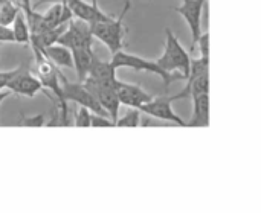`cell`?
I'll use <instances>...</instances> for the list:
<instances>
[{
	"mask_svg": "<svg viewBox=\"0 0 261 213\" xmlns=\"http://www.w3.org/2000/svg\"><path fill=\"white\" fill-rule=\"evenodd\" d=\"M34 55H35V66H37V73L38 79L43 85V88H49L54 92L58 107H60V122L58 125H69V110H67V101L63 96L61 92V82H60V70L35 47H32Z\"/></svg>",
	"mask_w": 261,
	"mask_h": 213,
	"instance_id": "1",
	"label": "cell"
},
{
	"mask_svg": "<svg viewBox=\"0 0 261 213\" xmlns=\"http://www.w3.org/2000/svg\"><path fill=\"white\" fill-rule=\"evenodd\" d=\"M130 5L132 3L127 0L125 5H124L122 12L119 14L118 18L110 15L104 21H98V23L90 24L93 37L98 38L99 41H102L106 44V47L110 50L112 55L122 50V47H124V35L127 32V27L124 26V18H125V14L130 9Z\"/></svg>",
	"mask_w": 261,
	"mask_h": 213,
	"instance_id": "2",
	"label": "cell"
},
{
	"mask_svg": "<svg viewBox=\"0 0 261 213\" xmlns=\"http://www.w3.org/2000/svg\"><path fill=\"white\" fill-rule=\"evenodd\" d=\"M190 61L191 56L185 50V47L180 44L179 38L173 34L171 29H165V49L162 56L156 59L161 69L167 72H179L187 79L190 72Z\"/></svg>",
	"mask_w": 261,
	"mask_h": 213,
	"instance_id": "3",
	"label": "cell"
},
{
	"mask_svg": "<svg viewBox=\"0 0 261 213\" xmlns=\"http://www.w3.org/2000/svg\"><path fill=\"white\" fill-rule=\"evenodd\" d=\"M112 66L115 69H119V67H128V69H133L136 72H150V73H154L158 76L162 78L164 84H165V88H168V85L173 82V81H177V79H185L182 73H177V72H167L164 69L159 67V64L156 61H151V59H145V58H141V56H136V55H132V53H127V52H116L113 53V58H112Z\"/></svg>",
	"mask_w": 261,
	"mask_h": 213,
	"instance_id": "4",
	"label": "cell"
},
{
	"mask_svg": "<svg viewBox=\"0 0 261 213\" xmlns=\"http://www.w3.org/2000/svg\"><path fill=\"white\" fill-rule=\"evenodd\" d=\"M93 40H95V37L92 34L90 24L84 20L72 17L67 21V26L63 31V34L58 37L57 43L61 46H66L72 50L76 47H92Z\"/></svg>",
	"mask_w": 261,
	"mask_h": 213,
	"instance_id": "5",
	"label": "cell"
},
{
	"mask_svg": "<svg viewBox=\"0 0 261 213\" xmlns=\"http://www.w3.org/2000/svg\"><path fill=\"white\" fill-rule=\"evenodd\" d=\"M60 82H61V92H63V96H64L66 101L76 102L78 105H83V107L89 108L92 113L109 116L106 113V110L99 105V102L86 88V85L83 82H70L69 79H66V76L61 72H60Z\"/></svg>",
	"mask_w": 261,
	"mask_h": 213,
	"instance_id": "6",
	"label": "cell"
},
{
	"mask_svg": "<svg viewBox=\"0 0 261 213\" xmlns=\"http://www.w3.org/2000/svg\"><path fill=\"white\" fill-rule=\"evenodd\" d=\"M83 84L95 96V99L99 102V105L106 110V113L109 114V117L113 122H116L118 113H119V105H121L119 98H118V93H116V87L106 85V84H99V82L93 81L89 76L83 81Z\"/></svg>",
	"mask_w": 261,
	"mask_h": 213,
	"instance_id": "7",
	"label": "cell"
},
{
	"mask_svg": "<svg viewBox=\"0 0 261 213\" xmlns=\"http://www.w3.org/2000/svg\"><path fill=\"white\" fill-rule=\"evenodd\" d=\"M171 96H153L151 101L145 102L144 105H141L138 110L141 113H145L151 117H156V119H161V120H165V122H171L174 125H179V127H185V120L174 113L173 107H171Z\"/></svg>",
	"mask_w": 261,
	"mask_h": 213,
	"instance_id": "8",
	"label": "cell"
},
{
	"mask_svg": "<svg viewBox=\"0 0 261 213\" xmlns=\"http://www.w3.org/2000/svg\"><path fill=\"white\" fill-rule=\"evenodd\" d=\"M206 0H182V5L174 8L176 12H179L184 20L187 21L190 31H191V52L196 49V41L199 35L202 34V11Z\"/></svg>",
	"mask_w": 261,
	"mask_h": 213,
	"instance_id": "9",
	"label": "cell"
},
{
	"mask_svg": "<svg viewBox=\"0 0 261 213\" xmlns=\"http://www.w3.org/2000/svg\"><path fill=\"white\" fill-rule=\"evenodd\" d=\"M6 90L20 96L34 98L38 92L43 90V85L38 78H35L28 69H24V66H20L15 75L8 81Z\"/></svg>",
	"mask_w": 261,
	"mask_h": 213,
	"instance_id": "10",
	"label": "cell"
},
{
	"mask_svg": "<svg viewBox=\"0 0 261 213\" xmlns=\"http://www.w3.org/2000/svg\"><path fill=\"white\" fill-rule=\"evenodd\" d=\"M67 6L73 17L84 20L89 24L104 21L110 17L106 12H102V9L98 6V0H92V3L84 0H67Z\"/></svg>",
	"mask_w": 261,
	"mask_h": 213,
	"instance_id": "11",
	"label": "cell"
},
{
	"mask_svg": "<svg viewBox=\"0 0 261 213\" xmlns=\"http://www.w3.org/2000/svg\"><path fill=\"white\" fill-rule=\"evenodd\" d=\"M116 93H118L119 102L130 108H139L141 105L153 99V95L147 93L139 85L121 82V81L116 82Z\"/></svg>",
	"mask_w": 261,
	"mask_h": 213,
	"instance_id": "12",
	"label": "cell"
},
{
	"mask_svg": "<svg viewBox=\"0 0 261 213\" xmlns=\"http://www.w3.org/2000/svg\"><path fill=\"white\" fill-rule=\"evenodd\" d=\"M193 101V116L185 127H208L210 125V93H194L190 96Z\"/></svg>",
	"mask_w": 261,
	"mask_h": 213,
	"instance_id": "13",
	"label": "cell"
},
{
	"mask_svg": "<svg viewBox=\"0 0 261 213\" xmlns=\"http://www.w3.org/2000/svg\"><path fill=\"white\" fill-rule=\"evenodd\" d=\"M115 67L112 66L110 61H102L96 56H93L90 69H89V78H92L93 81L99 82V84H106V85H113L116 87V75H115ZM86 76V78H87Z\"/></svg>",
	"mask_w": 261,
	"mask_h": 213,
	"instance_id": "14",
	"label": "cell"
},
{
	"mask_svg": "<svg viewBox=\"0 0 261 213\" xmlns=\"http://www.w3.org/2000/svg\"><path fill=\"white\" fill-rule=\"evenodd\" d=\"M54 66H60V67H73V58H72V50L66 46H61L58 43L50 44L44 49L40 50Z\"/></svg>",
	"mask_w": 261,
	"mask_h": 213,
	"instance_id": "15",
	"label": "cell"
},
{
	"mask_svg": "<svg viewBox=\"0 0 261 213\" xmlns=\"http://www.w3.org/2000/svg\"><path fill=\"white\" fill-rule=\"evenodd\" d=\"M72 12L66 3H52L50 8L43 12V20L46 23L47 27H55V26H61V24H67V21L72 18Z\"/></svg>",
	"mask_w": 261,
	"mask_h": 213,
	"instance_id": "16",
	"label": "cell"
},
{
	"mask_svg": "<svg viewBox=\"0 0 261 213\" xmlns=\"http://www.w3.org/2000/svg\"><path fill=\"white\" fill-rule=\"evenodd\" d=\"M95 53L92 47H76L72 49V58H73V67L76 69L78 82H83L86 76L89 75V69L92 64Z\"/></svg>",
	"mask_w": 261,
	"mask_h": 213,
	"instance_id": "17",
	"label": "cell"
},
{
	"mask_svg": "<svg viewBox=\"0 0 261 213\" xmlns=\"http://www.w3.org/2000/svg\"><path fill=\"white\" fill-rule=\"evenodd\" d=\"M11 24H12L11 31H12V35H14V41L20 43V44H29L31 34H29V26L26 23L24 15L21 12H18Z\"/></svg>",
	"mask_w": 261,
	"mask_h": 213,
	"instance_id": "18",
	"label": "cell"
},
{
	"mask_svg": "<svg viewBox=\"0 0 261 213\" xmlns=\"http://www.w3.org/2000/svg\"><path fill=\"white\" fill-rule=\"evenodd\" d=\"M20 12V5L12 0H0V24L11 26L15 15Z\"/></svg>",
	"mask_w": 261,
	"mask_h": 213,
	"instance_id": "19",
	"label": "cell"
},
{
	"mask_svg": "<svg viewBox=\"0 0 261 213\" xmlns=\"http://www.w3.org/2000/svg\"><path fill=\"white\" fill-rule=\"evenodd\" d=\"M141 119V111L138 108H130L122 117H118L115 122V127H138Z\"/></svg>",
	"mask_w": 261,
	"mask_h": 213,
	"instance_id": "20",
	"label": "cell"
},
{
	"mask_svg": "<svg viewBox=\"0 0 261 213\" xmlns=\"http://www.w3.org/2000/svg\"><path fill=\"white\" fill-rule=\"evenodd\" d=\"M196 46L199 47V56L210 59V34L208 32H203L199 35Z\"/></svg>",
	"mask_w": 261,
	"mask_h": 213,
	"instance_id": "21",
	"label": "cell"
},
{
	"mask_svg": "<svg viewBox=\"0 0 261 213\" xmlns=\"http://www.w3.org/2000/svg\"><path fill=\"white\" fill-rule=\"evenodd\" d=\"M90 114L92 111L83 105H80V108L76 110V116H75V125L76 127H90Z\"/></svg>",
	"mask_w": 261,
	"mask_h": 213,
	"instance_id": "22",
	"label": "cell"
},
{
	"mask_svg": "<svg viewBox=\"0 0 261 213\" xmlns=\"http://www.w3.org/2000/svg\"><path fill=\"white\" fill-rule=\"evenodd\" d=\"M90 127H115V122L109 116L92 113L90 114Z\"/></svg>",
	"mask_w": 261,
	"mask_h": 213,
	"instance_id": "23",
	"label": "cell"
},
{
	"mask_svg": "<svg viewBox=\"0 0 261 213\" xmlns=\"http://www.w3.org/2000/svg\"><path fill=\"white\" fill-rule=\"evenodd\" d=\"M43 124H44L43 114H38L32 119H26L24 116H21V120H20V125H26V127H41Z\"/></svg>",
	"mask_w": 261,
	"mask_h": 213,
	"instance_id": "24",
	"label": "cell"
},
{
	"mask_svg": "<svg viewBox=\"0 0 261 213\" xmlns=\"http://www.w3.org/2000/svg\"><path fill=\"white\" fill-rule=\"evenodd\" d=\"M12 41H14V35L11 27L0 24V43H12Z\"/></svg>",
	"mask_w": 261,
	"mask_h": 213,
	"instance_id": "25",
	"label": "cell"
},
{
	"mask_svg": "<svg viewBox=\"0 0 261 213\" xmlns=\"http://www.w3.org/2000/svg\"><path fill=\"white\" fill-rule=\"evenodd\" d=\"M17 70H18V67H17V69H12V70L0 72V90H5V88H6L8 81L15 75V72H17Z\"/></svg>",
	"mask_w": 261,
	"mask_h": 213,
	"instance_id": "26",
	"label": "cell"
},
{
	"mask_svg": "<svg viewBox=\"0 0 261 213\" xmlns=\"http://www.w3.org/2000/svg\"><path fill=\"white\" fill-rule=\"evenodd\" d=\"M66 2H67V0H35V3H34L32 9L38 11V8H40L41 5H52V3H66Z\"/></svg>",
	"mask_w": 261,
	"mask_h": 213,
	"instance_id": "27",
	"label": "cell"
},
{
	"mask_svg": "<svg viewBox=\"0 0 261 213\" xmlns=\"http://www.w3.org/2000/svg\"><path fill=\"white\" fill-rule=\"evenodd\" d=\"M9 95H11V92H9V90H6V88H5V90H0V105H2V102H3Z\"/></svg>",
	"mask_w": 261,
	"mask_h": 213,
	"instance_id": "28",
	"label": "cell"
},
{
	"mask_svg": "<svg viewBox=\"0 0 261 213\" xmlns=\"http://www.w3.org/2000/svg\"><path fill=\"white\" fill-rule=\"evenodd\" d=\"M20 8H21V9H29V8H32V6H31V0H20Z\"/></svg>",
	"mask_w": 261,
	"mask_h": 213,
	"instance_id": "29",
	"label": "cell"
},
{
	"mask_svg": "<svg viewBox=\"0 0 261 213\" xmlns=\"http://www.w3.org/2000/svg\"><path fill=\"white\" fill-rule=\"evenodd\" d=\"M148 2H151V0H148Z\"/></svg>",
	"mask_w": 261,
	"mask_h": 213,
	"instance_id": "30",
	"label": "cell"
}]
</instances>
